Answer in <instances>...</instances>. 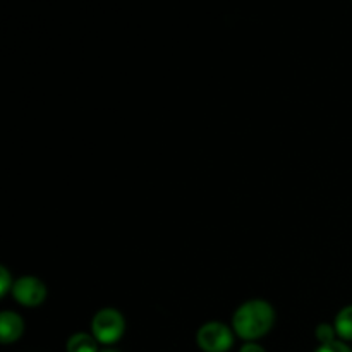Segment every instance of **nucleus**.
I'll use <instances>...</instances> for the list:
<instances>
[{"label":"nucleus","instance_id":"20e7f679","mask_svg":"<svg viewBox=\"0 0 352 352\" xmlns=\"http://www.w3.org/2000/svg\"><path fill=\"white\" fill-rule=\"evenodd\" d=\"M12 296L21 306L36 308V306L43 305L45 298H47V287L40 278L26 275L14 282Z\"/></svg>","mask_w":352,"mask_h":352},{"label":"nucleus","instance_id":"7ed1b4c3","mask_svg":"<svg viewBox=\"0 0 352 352\" xmlns=\"http://www.w3.org/2000/svg\"><path fill=\"white\" fill-rule=\"evenodd\" d=\"M196 340L201 351L205 352H227L234 344L232 330L219 322L205 323L198 330Z\"/></svg>","mask_w":352,"mask_h":352},{"label":"nucleus","instance_id":"f03ea898","mask_svg":"<svg viewBox=\"0 0 352 352\" xmlns=\"http://www.w3.org/2000/svg\"><path fill=\"white\" fill-rule=\"evenodd\" d=\"M126 320L117 309H100L91 320V333L100 344H113L124 336Z\"/></svg>","mask_w":352,"mask_h":352},{"label":"nucleus","instance_id":"f257e3e1","mask_svg":"<svg viewBox=\"0 0 352 352\" xmlns=\"http://www.w3.org/2000/svg\"><path fill=\"white\" fill-rule=\"evenodd\" d=\"M275 323V309L263 299H251L234 313V332L244 340H256L267 336Z\"/></svg>","mask_w":352,"mask_h":352},{"label":"nucleus","instance_id":"6e6552de","mask_svg":"<svg viewBox=\"0 0 352 352\" xmlns=\"http://www.w3.org/2000/svg\"><path fill=\"white\" fill-rule=\"evenodd\" d=\"M315 336L318 339L320 346H325V344L336 342V327H332L330 323H320L315 330Z\"/></svg>","mask_w":352,"mask_h":352},{"label":"nucleus","instance_id":"39448f33","mask_svg":"<svg viewBox=\"0 0 352 352\" xmlns=\"http://www.w3.org/2000/svg\"><path fill=\"white\" fill-rule=\"evenodd\" d=\"M24 322L17 313L2 311L0 315V339L3 344H12L23 336Z\"/></svg>","mask_w":352,"mask_h":352},{"label":"nucleus","instance_id":"0eeeda50","mask_svg":"<svg viewBox=\"0 0 352 352\" xmlns=\"http://www.w3.org/2000/svg\"><path fill=\"white\" fill-rule=\"evenodd\" d=\"M336 332L340 339L344 340H352V306H346L344 309H340L339 315L336 316Z\"/></svg>","mask_w":352,"mask_h":352},{"label":"nucleus","instance_id":"9b49d317","mask_svg":"<svg viewBox=\"0 0 352 352\" xmlns=\"http://www.w3.org/2000/svg\"><path fill=\"white\" fill-rule=\"evenodd\" d=\"M239 352H267V351H265L261 346H258V344L248 342V344H244L243 347H241Z\"/></svg>","mask_w":352,"mask_h":352},{"label":"nucleus","instance_id":"1a4fd4ad","mask_svg":"<svg viewBox=\"0 0 352 352\" xmlns=\"http://www.w3.org/2000/svg\"><path fill=\"white\" fill-rule=\"evenodd\" d=\"M14 287V280L10 277L9 270L6 267H0V296H7L9 292H12Z\"/></svg>","mask_w":352,"mask_h":352},{"label":"nucleus","instance_id":"9d476101","mask_svg":"<svg viewBox=\"0 0 352 352\" xmlns=\"http://www.w3.org/2000/svg\"><path fill=\"white\" fill-rule=\"evenodd\" d=\"M315 352H352V351L344 342H339V340H336V342H332V344H325V346H320Z\"/></svg>","mask_w":352,"mask_h":352},{"label":"nucleus","instance_id":"423d86ee","mask_svg":"<svg viewBox=\"0 0 352 352\" xmlns=\"http://www.w3.org/2000/svg\"><path fill=\"white\" fill-rule=\"evenodd\" d=\"M98 340L89 333H74L69 337L67 352H98Z\"/></svg>","mask_w":352,"mask_h":352},{"label":"nucleus","instance_id":"f8f14e48","mask_svg":"<svg viewBox=\"0 0 352 352\" xmlns=\"http://www.w3.org/2000/svg\"><path fill=\"white\" fill-rule=\"evenodd\" d=\"M102 352H117V351H102Z\"/></svg>","mask_w":352,"mask_h":352}]
</instances>
